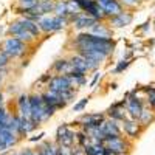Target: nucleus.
<instances>
[{
  "label": "nucleus",
  "instance_id": "1",
  "mask_svg": "<svg viewBox=\"0 0 155 155\" xmlns=\"http://www.w3.org/2000/svg\"><path fill=\"white\" fill-rule=\"evenodd\" d=\"M74 44L81 51H99V53L109 56L113 51V41L110 37H99L93 34H79L74 39Z\"/></svg>",
  "mask_w": 155,
  "mask_h": 155
},
{
  "label": "nucleus",
  "instance_id": "2",
  "mask_svg": "<svg viewBox=\"0 0 155 155\" xmlns=\"http://www.w3.org/2000/svg\"><path fill=\"white\" fill-rule=\"evenodd\" d=\"M102 144L112 155H121L129 149V144L121 137H106L102 140Z\"/></svg>",
  "mask_w": 155,
  "mask_h": 155
},
{
  "label": "nucleus",
  "instance_id": "3",
  "mask_svg": "<svg viewBox=\"0 0 155 155\" xmlns=\"http://www.w3.org/2000/svg\"><path fill=\"white\" fill-rule=\"evenodd\" d=\"M25 51V45L23 42H20L16 37H9L3 42L2 45V53H5L8 58H16L19 54H22Z\"/></svg>",
  "mask_w": 155,
  "mask_h": 155
},
{
  "label": "nucleus",
  "instance_id": "4",
  "mask_svg": "<svg viewBox=\"0 0 155 155\" xmlns=\"http://www.w3.org/2000/svg\"><path fill=\"white\" fill-rule=\"evenodd\" d=\"M48 88H50V92L61 93V92H65V90H70L73 87H71V82H70L67 74H59V76H54L53 79L50 81Z\"/></svg>",
  "mask_w": 155,
  "mask_h": 155
},
{
  "label": "nucleus",
  "instance_id": "5",
  "mask_svg": "<svg viewBox=\"0 0 155 155\" xmlns=\"http://www.w3.org/2000/svg\"><path fill=\"white\" fill-rule=\"evenodd\" d=\"M81 123H84V130L88 127H99L102 123H104V115L101 113H92V115H84L79 118Z\"/></svg>",
  "mask_w": 155,
  "mask_h": 155
},
{
  "label": "nucleus",
  "instance_id": "6",
  "mask_svg": "<svg viewBox=\"0 0 155 155\" xmlns=\"http://www.w3.org/2000/svg\"><path fill=\"white\" fill-rule=\"evenodd\" d=\"M123 129H124L126 135L130 138H137L141 132V126H140V123H137V120H124Z\"/></svg>",
  "mask_w": 155,
  "mask_h": 155
},
{
  "label": "nucleus",
  "instance_id": "7",
  "mask_svg": "<svg viewBox=\"0 0 155 155\" xmlns=\"http://www.w3.org/2000/svg\"><path fill=\"white\" fill-rule=\"evenodd\" d=\"M101 130H102V134H104V138L106 137H120V134H121L120 127H118V124H116L115 120L104 121L101 124Z\"/></svg>",
  "mask_w": 155,
  "mask_h": 155
},
{
  "label": "nucleus",
  "instance_id": "8",
  "mask_svg": "<svg viewBox=\"0 0 155 155\" xmlns=\"http://www.w3.org/2000/svg\"><path fill=\"white\" fill-rule=\"evenodd\" d=\"M134 20V16L132 12L129 11H121L118 16H115L110 19V23L113 27H126V25H130V22Z\"/></svg>",
  "mask_w": 155,
  "mask_h": 155
},
{
  "label": "nucleus",
  "instance_id": "9",
  "mask_svg": "<svg viewBox=\"0 0 155 155\" xmlns=\"http://www.w3.org/2000/svg\"><path fill=\"white\" fill-rule=\"evenodd\" d=\"M143 102H141L138 98H130L129 99V104H127V110H129V115L132 116V120H138L141 112H143Z\"/></svg>",
  "mask_w": 155,
  "mask_h": 155
},
{
  "label": "nucleus",
  "instance_id": "10",
  "mask_svg": "<svg viewBox=\"0 0 155 155\" xmlns=\"http://www.w3.org/2000/svg\"><path fill=\"white\" fill-rule=\"evenodd\" d=\"M101 9L104 11V16L107 17H115V16H118L120 12L123 11V5L118 2V0H113V2H110L109 5H104V6H101Z\"/></svg>",
  "mask_w": 155,
  "mask_h": 155
},
{
  "label": "nucleus",
  "instance_id": "11",
  "mask_svg": "<svg viewBox=\"0 0 155 155\" xmlns=\"http://www.w3.org/2000/svg\"><path fill=\"white\" fill-rule=\"evenodd\" d=\"M19 110H20V116L22 118H31V106H30V98L27 95H20L19 98Z\"/></svg>",
  "mask_w": 155,
  "mask_h": 155
},
{
  "label": "nucleus",
  "instance_id": "12",
  "mask_svg": "<svg viewBox=\"0 0 155 155\" xmlns=\"http://www.w3.org/2000/svg\"><path fill=\"white\" fill-rule=\"evenodd\" d=\"M124 104H126V99L121 101V102H118V104L112 106V107L109 109V115H110V118H112V120H115V121H124V120H126V113H124V110L118 109V107H121V106H124Z\"/></svg>",
  "mask_w": 155,
  "mask_h": 155
},
{
  "label": "nucleus",
  "instance_id": "13",
  "mask_svg": "<svg viewBox=\"0 0 155 155\" xmlns=\"http://www.w3.org/2000/svg\"><path fill=\"white\" fill-rule=\"evenodd\" d=\"M96 23V19L90 17V16H78L74 19V28L78 30H82V28H92L93 25Z\"/></svg>",
  "mask_w": 155,
  "mask_h": 155
},
{
  "label": "nucleus",
  "instance_id": "14",
  "mask_svg": "<svg viewBox=\"0 0 155 155\" xmlns=\"http://www.w3.org/2000/svg\"><path fill=\"white\" fill-rule=\"evenodd\" d=\"M19 22H20V25H22V28H23L25 31L31 33L33 36H39V33H41V30H39V25H37L36 22H33V20H30V19H20Z\"/></svg>",
  "mask_w": 155,
  "mask_h": 155
},
{
  "label": "nucleus",
  "instance_id": "15",
  "mask_svg": "<svg viewBox=\"0 0 155 155\" xmlns=\"http://www.w3.org/2000/svg\"><path fill=\"white\" fill-rule=\"evenodd\" d=\"M70 64H71L73 70L79 71V73L88 71V70H87V61H85V58H82L81 54H79V56H74V58L70 61Z\"/></svg>",
  "mask_w": 155,
  "mask_h": 155
},
{
  "label": "nucleus",
  "instance_id": "16",
  "mask_svg": "<svg viewBox=\"0 0 155 155\" xmlns=\"http://www.w3.org/2000/svg\"><path fill=\"white\" fill-rule=\"evenodd\" d=\"M74 137H76V134L68 129V130L62 135V138L58 141V143H59V146H62V147L71 149V147H73V143H74Z\"/></svg>",
  "mask_w": 155,
  "mask_h": 155
},
{
  "label": "nucleus",
  "instance_id": "17",
  "mask_svg": "<svg viewBox=\"0 0 155 155\" xmlns=\"http://www.w3.org/2000/svg\"><path fill=\"white\" fill-rule=\"evenodd\" d=\"M37 25H39V30H42V31H54V20H53V17H48V16H45V17H41V20L37 22Z\"/></svg>",
  "mask_w": 155,
  "mask_h": 155
},
{
  "label": "nucleus",
  "instance_id": "18",
  "mask_svg": "<svg viewBox=\"0 0 155 155\" xmlns=\"http://www.w3.org/2000/svg\"><path fill=\"white\" fill-rule=\"evenodd\" d=\"M0 138L3 140V143L6 144V147H9V146H12V144H16V141H17L16 134L11 132L9 129H5V130L0 132Z\"/></svg>",
  "mask_w": 155,
  "mask_h": 155
},
{
  "label": "nucleus",
  "instance_id": "19",
  "mask_svg": "<svg viewBox=\"0 0 155 155\" xmlns=\"http://www.w3.org/2000/svg\"><path fill=\"white\" fill-rule=\"evenodd\" d=\"M82 58H85V59H92V61H96V62H102L107 56L106 54H102V53H99V51H81L79 53Z\"/></svg>",
  "mask_w": 155,
  "mask_h": 155
},
{
  "label": "nucleus",
  "instance_id": "20",
  "mask_svg": "<svg viewBox=\"0 0 155 155\" xmlns=\"http://www.w3.org/2000/svg\"><path fill=\"white\" fill-rule=\"evenodd\" d=\"M54 70L56 71H65L67 74L73 70V67H71V64L70 62H67V61H58L56 64H54Z\"/></svg>",
  "mask_w": 155,
  "mask_h": 155
},
{
  "label": "nucleus",
  "instance_id": "21",
  "mask_svg": "<svg viewBox=\"0 0 155 155\" xmlns=\"http://www.w3.org/2000/svg\"><path fill=\"white\" fill-rule=\"evenodd\" d=\"M92 33H93V36H99V37H109L110 36V31L109 30H106L104 27H102V25H99L98 22L93 25V27H92Z\"/></svg>",
  "mask_w": 155,
  "mask_h": 155
},
{
  "label": "nucleus",
  "instance_id": "22",
  "mask_svg": "<svg viewBox=\"0 0 155 155\" xmlns=\"http://www.w3.org/2000/svg\"><path fill=\"white\" fill-rule=\"evenodd\" d=\"M54 12H56V16L59 17H65L68 12H67V2H58L54 5Z\"/></svg>",
  "mask_w": 155,
  "mask_h": 155
},
{
  "label": "nucleus",
  "instance_id": "23",
  "mask_svg": "<svg viewBox=\"0 0 155 155\" xmlns=\"http://www.w3.org/2000/svg\"><path fill=\"white\" fill-rule=\"evenodd\" d=\"M153 120V115L149 112V110H146V109H143V112H141V115H140V118H138V121H140V124H143V126H146V124H149L150 121Z\"/></svg>",
  "mask_w": 155,
  "mask_h": 155
},
{
  "label": "nucleus",
  "instance_id": "24",
  "mask_svg": "<svg viewBox=\"0 0 155 155\" xmlns=\"http://www.w3.org/2000/svg\"><path fill=\"white\" fill-rule=\"evenodd\" d=\"M14 37L16 39H19V41L20 42H30V41H33V39H34V36L31 34V33H28V31H25V30H20L19 33H16L14 34Z\"/></svg>",
  "mask_w": 155,
  "mask_h": 155
},
{
  "label": "nucleus",
  "instance_id": "25",
  "mask_svg": "<svg viewBox=\"0 0 155 155\" xmlns=\"http://www.w3.org/2000/svg\"><path fill=\"white\" fill-rule=\"evenodd\" d=\"M19 3L23 8L22 11H30V9H33L39 3V0H19Z\"/></svg>",
  "mask_w": 155,
  "mask_h": 155
},
{
  "label": "nucleus",
  "instance_id": "26",
  "mask_svg": "<svg viewBox=\"0 0 155 155\" xmlns=\"http://www.w3.org/2000/svg\"><path fill=\"white\" fill-rule=\"evenodd\" d=\"M53 20H54V30H61V28H64L68 23L65 17H59V16L53 17Z\"/></svg>",
  "mask_w": 155,
  "mask_h": 155
},
{
  "label": "nucleus",
  "instance_id": "27",
  "mask_svg": "<svg viewBox=\"0 0 155 155\" xmlns=\"http://www.w3.org/2000/svg\"><path fill=\"white\" fill-rule=\"evenodd\" d=\"M76 140H78V143H79L82 147H85L88 144V135L85 132H79V134H76Z\"/></svg>",
  "mask_w": 155,
  "mask_h": 155
},
{
  "label": "nucleus",
  "instance_id": "28",
  "mask_svg": "<svg viewBox=\"0 0 155 155\" xmlns=\"http://www.w3.org/2000/svg\"><path fill=\"white\" fill-rule=\"evenodd\" d=\"M87 102H88V98H84V99H81L78 104H74V107H73V112H81L85 106H87Z\"/></svg>",
  "mask_w": 155,
  "mask_h": 155
},
{
  "label": "nucleus",
  "instance_id": "29",
  "mask_svg": "<svg viewBox=\"0 0 155 155\" xmlns=\"http://www.w3.org/2000/svg\"><path fill=\"white\" fill-rule=\"evenodd\" d=\"M20 30H23L22 25H20V22H14V23L9 27V33H11V34H16V33H19Z\"/></svg>",
  "mask_w": 155,
  "mask_h": 155
},
{
  "label": "nucleus",
  "instance_id": "30",
  "mask_svg": "<svg viewBox=\"0 0 155 155\" xmlns=\"http://www.w3.org/2000/svg\"><path fill=\"white\" fill-rule=\"evenodd\" d=\"M56 155H71V149L58 146V147H56Z\"/></svg>",
  "mask_w": 155,
  "mask_h": 155
},
{
  "label": "nucleus",
  "instance_id": "31",
  "mask_svg": "<svg viewBox=\"0 0 155 155\" xmlns=\"http://www.w3.org/2000/svg\"><path fill=\"white\" fill-rule=\"evenodd\" d=\"M121 5H126V6H137L141 0H118Z\"/></svg>",
  "mask_w": 155,
  "mask_h": 155
},
{
  "label": "nucleus",
  "instance_id": "32",
  "mask_svg": "<svg viewBox=\"0 0 155 155\" xmlns=\"http://www.w3.org/2000/svg\"><path fill=\"white\" fill-rule=\"evenodd\" d=\"M67 130H68V127H67V126H61V127L58 129V134H56V140L59 141V140L62 138V135H64V134H65Z\"/></svg>",
  "mask_w": 155,
  "mask_h": 155
},
{
  "label": "nucleus",
  "instance_id": "33",
  "mask_svg": "<svg viewBox=\"0 0 155 155\" xmlns=\"http://www.w3.org/2000/svg\"><path fill=\"white\" fill-rule=\"evenodd\" d=\"M127 65H129V62H127L126 59H124V61H120V64H118V65H116L115 71H116V73H120V71H123V70H124V68H126Z\"/></svg>",
  "mask_w": 155,
  "mask_h": 155
},
{
  "label": "nucleus",
  "instance_id": "34",
  "mask_svg": "<svg viewBox=\"0 0 155 155\" xmlns=\"http://www.w3.org/2000/svg\"><path fill=\"white\" fill-rule=\"evenodd\" d=\"M8 56L5 54V53H2V51H0V68H3L5 65H6V64H8Z\"/></svg>",
  "mask_w": 155,
  "mask_h": 155
},
{
  "label": "nucleus",
  "instance_id": "35",
  "mask_svg": "<svg viewBox=\"0 0 155 155\" xmlns=\"http://www.w3.org/2000/svg\"><path fill=\"white\" fill-rule=\"evenodd\" d=\"M71 155H85V152H84V149L74 147V149H71Z\"/></svg>",
  "mask_w": 155,
  "mask_h": 155
},
{
  "label": "nucleus",
  "instance_id": "36",
  "mask_svg": "<svg viewBox=\"0 0 155 155\" xmlns=\"http://www.w3.org/2000/svg\"><path fill=\"white\" fill-rule=\"evenodd\" d=\"M20 155H39V152H34L31 149H25L23 152H20Z\"/></svg>",
  "mask_w": 155,
  "mask_h": 155
},
{
  "label": "nucleus",
  "instance_id": "37",
  "mask_svg": "<svg viewBox=\"0 0 155 155\" xmlns=\"http://www.w3.org/2000/svg\"><path fill=\"white\" fill-rule=\"evenodd\" d=\"M110 2H113V0H98L96 3H98L99 6H104V5H109Z\"/></svg>",
  "mask_w": 155,
  "mask_h": 155
},
{
  "label": "nucleus",
  "instance_id": "38",
  "mask_svg": "<svg viewBox=\"0 0 155 155\" xmlns=\"http://www.w3.org/2000/svg\"><path fill=\"white\" fill-rule=\"evenodd\" d=\"M149 104L155 109V95H152V96H149Z\"/></svg>",
  "mask_w": 155,
  "mask_h": 155
},
{
  "label": "nucleus",
  "instance_id": "39",
  "mask_svg": "<svg viewBox=\"0 0 155 155\" xmlns=\"http://www.w3.org/2000/svg\"><path fill=\"white\" fill-rule=\"evenodd\" d=\"M98 78H99V74L96 73V74H95V78H93V81H92V84H90V85H92V87H93V85L96 84V81H98Z\"/></svg>",
  "mask_w": 155,
  "mask_h": 155
},
{
  "label": "nucleus",
  "instance_id": "40",
  "mask_svg": "<svg viewBox=\"0 0 155 155\" xmlns=\"http://www.w3.org/2000/svg\"><path fill=\"white\" fill-rule=\"evenodd\" d=\"M2 102H3V96H2V93H0V106H2Z\"/></svg>",
  "mask_w": 155,
  "mask_h": 155
}]
</instances>
